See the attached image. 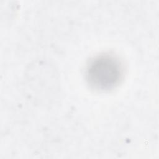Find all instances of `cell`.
Wrapping results in <instances>:
<instances>
[{
    "instance_id": "6da1fadb",
    "label": "cell",
    "mask_w": 159,
    "mask_h": 159,
    "mask_svg": "<svg viewBox=\"0 0 159 159\" xmlns=\"http://www.w3.org/2000/svg\"><path fill=\"white\" fill-rule=\"evenodd\" d=\"M86 79L93 88L107 91L117 86L124 75V68L119 59L109 53L98 55L88 63Z\"/></svg>"
}]
</instances>
